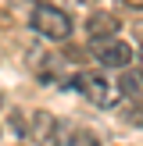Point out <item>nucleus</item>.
<instances>
[{
    "label": "nucleus",
    "mask_w": 143,
    "mask_h": 146,
    "mask_svg": "<svg viewBox=\"0 0 143 146\" xmlns=\"http://www.w3.org/2000/svg\"><path fill=\"white\" fill-rule=\"evenodd\" d=\"M72 135H75V128L68 121L54 118L50 111L29 114V132H25L29 143H36V146H72Z\"/></svg>",
    "instance_id": "f257e3e1"
},
{
    "label": "nucleus",
    "mask_w": 143,
    "mask_h": 146,
    "mask_svg": "<svg viewBox=\"0 0 143 146\" xmlns=\"http://www.w3.org/2000/svg\"><path fill=\"white\" fill-rule=\"evenodd\" d=\"M72 86H75V89L82 93L93 107H100V111H111V107L122 104L118 82H114V78H107L104 71H79V75L72 78Z\"/></svg>",
    "instance_id": "f03ea898"
},
{
    "label": "nucleus",
    "mask_w": 143,
    "mask_h": 146,
    "mask_svg": "<svg viewBox=\"0 0 143 146\" xmlns=\"http://www.w3.org/2000/svg\"><path fill=\"white\" fill-rule=\"evenodd\" d=\"M29 25H32L43 39L64 43V39L72 36V29H75V21H72V14L64 11V7H57V4H36V7H32V18H29Z\"/></svg>",
    "instance_id": "7ed1b4c3"
},
{
    "label": "nucleus",
    "mask_w": 143,
    "mask_h": 146,
    "mask_svg": "<svg viewBox=\"0 0 143 146\" xmlns=\"http://www.w3.org/2000/svg\"><path fill=\"white\" fill-rule=\"evenodd\" d=\"M29 68H32V75L39 78L43 86L50 82H68V61H64L61 54H50V50H29Z\"/></svg>",
    "instance_id": "20e7f679"
},
{
    "label": "nucleus",
    "mask_w": 143,
    "mask_h": 146,
    "mask_svg": "<svg viewBox=\"0 0 143 146\" xmlns=\"http://www.w3.org/2000/svg\"><path fill=\"white\" fill-rule=\"evenodd\" d=\"M93 57L100 68H129L132 64V46L122 39H100L93 43Z\"/></svg>",
    "instance_id": "39448f33"
},
{
    "label": "nucleus",
    "mask_w": 143,
    "mask_h": 146,
    "mask_svg": "<svg viewBox=\"0 0 143 146\" xmlns=\"http://www.w3.org/2000/svg\"><path fill=\"white\" fill-rule=\"evenodd\" d=\"M118 18L114 14H107V11H93L90 18H86V32H90V39L93 43H100V39H114L118 36Z\"/></svg>",
    "instance_id": "423d86ee"
},
{
    "label": "nucleus",
    "mask_w": 143,
    "mask_h": 146,
    "mask_svg": "<svg viewBox=\"0 0 143 146\" xmlns=\"http://www.w3.org/2000/svg\"><path fill=\"white\" fill-rule=\"evenodd\" d=\"M118 89H122V96H129L132 104H140V107H143V71L125 68V75L118 78Z\"/></svg>",
    "instance_id": "0eeeda50"
},
{
    "label": "nucleus",
    "mask_w": 143,
    "mask_h": 146,
    "mask_svg": "<svg viewBox=\"0 0 143 146\" xmlns=\"http://www.w3.org/2000/svg\"><path fill=\"white\" fill-rule=\"evenodd\" d=\"M7 128H11L14 135H25V132H29V118H25L21 111H11V118H7Z\"/></svg>",
    "instance_id": "6e6552de"
},
{
    "label": "nucleus",
    "mask_w": 143,
    "mask_h": 146,
    "mask_svg": "<svg viewBox=\"0 0 143 146\" xmlns=\"http://www.w3.org/2000/svg\"><path fill=\"white\" fill-rule=\"evenodd\" d=\"M72 146H100V139H97L93 132H86V128H82V132L72 135Z\"/></svg>",
    "instance_id": "1a4fd4ad"
},
{
    "label": "nucleus",
    "mask_w": 143,
    "mask_h": 146,
    "mask_svg": "<svg viewBox=\"0 0 143 146\" xmlns=\"http://www.w3.org/2000/svg\"><path fill=\"white\" fill-rule=\"evenodd\" d=\"M143 107L140 104H132V107H125V111H122V118H125V121H132V125H143Z\"/></svg>",
    "instance_id": "9d476101"
},
{
    "label": "nucleus",
    "mask_w": 143,
    "mask_h": 146,
    "mask_svg": "<svg viewBox=\"0 0 143 146\" xmlns=\"http://www.w3.org/2000/svg\"><path fill=\"white\" fill-rule=\"evenodd\" d=\"M4 104H7V100H4V93H0V111H4Z\"/></svg>",
    "instance_id": "9b49d317"
},
{
    "label": "nucleus",
    "mask_w": 143,
    "mask_h": 146,
    "mask_svg": "<svg viewBox=\"0 0 143 146\" xmlns=\"http://www.w3.org/2000/svg\"><path fill=\"white\" fill-rule=\"evenodd\" d=\"M82 4H97V0H82Z\"/></svg>",
    "instance_id": "f8f14e48"
}]
</instances>
